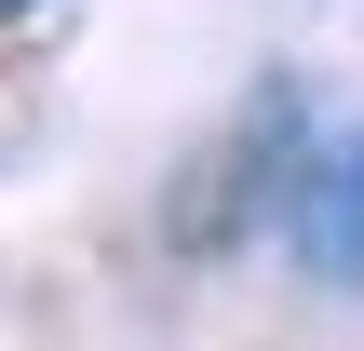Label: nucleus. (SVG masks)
<instances>
[{
  "label": "nucleus",
  "mask_w": 364,
  "mask_h": 351,
  "mask_svg": "<svg viewBox=\"0 0 364 351\" xmlns=\"http://www.w3.org/2000/svg\"><path fill=\"white\" fill-rule=\"evenodd\" d=\"M284 243H297L324 284H364V122H338V135L297 162V189H284Z\"/></svg>",
  "instance_id": "nucleus-1"
},
{
  "label": "nucleus",
  "mask_w": 364,
  "mask_h": 351,
  "mask_svg": "<svg viewBox=\"0 0 364 351\" xmlns=\"http://www.w3.org/2000/svg\"><path fill=\"white\" fill-rule=\"evenodd\" d=\"M14 14H27V0H0V27H14Z\"/></svg>",
  "instance_id": "nucleus-2"
}]
</instances>
